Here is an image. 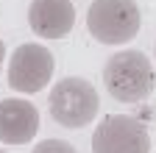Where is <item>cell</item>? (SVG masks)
Here are the masks:
<instances>
[{"label":"cell","mask_w":156,"mask_h":153,"mask_svg":"<svg viewBox=\"0 0 156 153\" xmlns=\"http://www.w3.org/2000/svg\"><path fill=\"white\" fill-rule=\"evenodd\" d=\"M103 84L120 103H140L153 92V64L142 50H120L103 67Z\"/></svg>","instance_id":"6da1fadb"},{"label":"cell","mask_w":156,"mask_h":153,"mask_svg":"<svg viewBox=\"0 0 156 153\" xmlns=\"http://www.w3.org/2000/svg\"><path fill=\"white\" fill-rule=\"evenodd\" d=\"M140 25L142 20L134 0H92L87 11V31L101 45L131 42Z\"/></svg>","instance_id":"7a4b0ae2"},{"label":"cell","mask_w":156,"mask_h":153,"mask_svg":"<svg viewBox=\"0 0 156 153\" xmlns=\"http://www.w3.org/2000/svg\"><path fill=\"white\" fill-rule=\"evenodd\" d=\"M50 117L64 125V128H84L92 123V117L101 109V98H98L95 86L87 78L78 75H67L50 89Z\"/></svg>","instance_id":"3957f363"},{"label":"cell","mask_w":156,"mask_h":153,"mask_svg":"<svg viewBox=\"0 0 156 153\" xmlns=\"http://www.w3.org/2000/svg\"><path fill=\"white\" fill-rule=\"evenodd\" d=\"M92 153H151V134L131 114H109L92 134Z\"/></svg>","instance_id":"277c9868"},{"label":"cell","mask_w":156,"mask_h":153,"mask_svg":"<svg viewBox=\"0 0 156 153\" xmlns=\"http://www.w3.org/2000/svg\"><path fill=\"white\" fill-rule=\"evenodd\" d=\"M53 53L42 45H20L9 61V86L20 95L42 92L53 78Z\"/></svg>","instance_id":"5b68a950"},{"label":"cell","mask_w":156,"mask_h":153,"mask_svg":"<svg viewBox=\"0 0 156 153\" xmlns=\"http://www.w3.org/2000/svg\"><path fill=\"white\" fill-rule=\"evenodd\" d=\"M39 131V111L23 98L0 100V142L3 145H25Z\"/></svg>","instance_id":"8992f818"},{"label":"cell","mask_w":156,"mask_h":153,"mask_svg":"<svg viewBox=\"0 0 156 153\" xmlns=\"http://www.w3.org/2000/svg\"><path fill=\"white\" fill-rule=\"evenodd\" d=\"M28 25L42 39H62L75 25V6L70 0H34L28 6Z\"/></svg>","instance_id":"52a82bcc"},{"label":"cell","mask_w":156,"mask_h":153,"mask_svg":"<svg viewBox=\"0 0 156 153\" xmlns=\"http://www.w3.org/2000/svg\"><path fill=\"white\" fill-rule=\"evenodd\" d=\"M34 153H78V150L64 139H45L34 148Z\"/></svg>","instance_id":"ba28073f"},{"label":"cell","mask_w":156,"mask_h":153,"mask_svg":"<svg viewBox=\"0 0 156 153\" xmlns=\"http://www.w3.org/2000/svg\"><path fill=\"white\" fill-rule=\"evenodd\" d=\"M3 59H6V45L0 42V70H3Z\"/></svg>","instance_id":"9c48e42d"}]
</instances>
